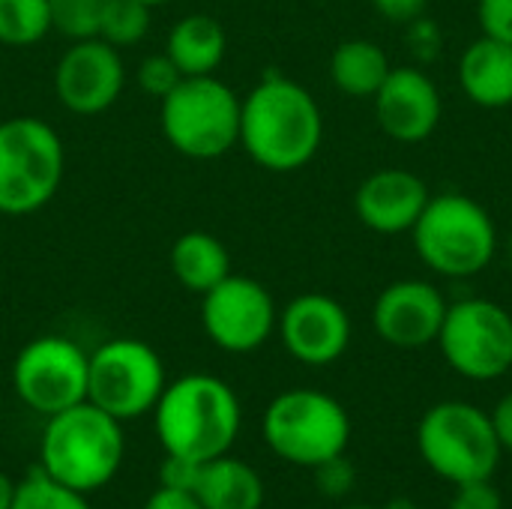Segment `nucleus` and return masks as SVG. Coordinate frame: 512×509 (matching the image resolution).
<instances>
[{
  "instance_id": "obj_1",
  "label": "nucleus",
  "mask_w": 512,
  "mask_h": 509,
  "mask_svg": "<svg viewBox=\"0 0 512 509\" xmlns=\"http://www.w3.org/2000/svg\"><path fill=\"white\" fill-rule=\"evenodd\" d=\"M321 141L324 117L303 84L270 72L240 99V147L255 165L276 174L300 171Z\"/></svg>"
},
{
  "instance_id": "obj_2",
  "label": "nucleus",
  "mask_w": 512,
  "mask_h": 509,
  "mask_svg": "<svg viewBox=\"0 0 512 509\" xmlns=\"http://www.w3.org/2000/svg\"><path fill=\"white\" fill-rule=\"evenodd\" d=\"M243 423L237 393L216 375L192 372L165 384L156 408L153 429L168 456L210 462L231 453Z\"/></svg>"
},
{
  "instance_id": "obj_3",
  "label": "nucleus",
  "mask_w": 512,
  "mask_h": 509,
  "mask_svg": "<svg viewBox=\"0 0 512 509\" xmlns=\"http://www.w3.org/2000/svg\"><path fill=\"white\" fill-rule=\"evenodd\" d=\"M123 456V423L93 402H78L45 417L39 438V468L57 483L90 495L117 477Z\"/></svg>"
},
{
  "instance_id": "obj_4",
  "label": "nucleus",
  "mask_w": 512,
  "mask_h": 509,
  "mask_svg": "<svg viewBox=\"0 0 512 509\" xmlns=\"http://www.w3.org/2000/svg\"><path fill=\"white\" fill-rule=\"evenodd\" d=\"M411 237L420 261L447 279L483 273L498 252V228L489 210L462 192L432 195Z\"/></svg>"
},
{
  "instance_id": "obj_5",
  "label": "nucleus",
  "mask_w": 512,
  "mask_h": 509,
  "mask_svg": "<svg viewBox=\"0 0 512 509\" xmlns=\"http://www.w3.org/2000/svg\"><path fill=\"white\" fill-rule=\"evenodd\" d=\"M417 450L429 471L453 486L492 480L504 456L492 414L459 399L438 402L423 414Z\"/></svg>"
},
{
  "instance_id": "obj_6",
  "label": "nucleus",
  "mask_w": 512,
  "mask_h": 509,
  "mask_svg": "<svg viewBox=\"0 0 512 509\" xmlns=\"http://www.w3.org/2000/svg\"><path fill=\"white\" fill-rule=\"evenodd\" d=\"M165 141L186 159H219L240 144V96L216 75H186L162 102Z\"/></svg>"
},
{
  "instance_id": "obj_7",
  "label": "nucleus",
  "mask_w": 512,
  "mask_h": 509,
  "mask_svg": "<svg viewBox=\"0 0 512 509\" xmlns=\"http://www.w3.org/2000/svg\"><path fill=\"white\" fill-rule=\"evenodd\" d=\"M261 432L279 459L300 468H318L348 450L351 417L330 393L297 387L279 393L267 405Z\"/></svg>"
},
{
  "instance_id": "obj_8",
  "label": "nucleus",
  "mask_w": 512,
  "mask_h": 509,
  "mask_svg": "<svg viewBox=\"0 0 512 509\" xmlns=\"http://www.w3.org/2000/svg\"><path fill=\"white\" fill-rule=\"evenodd\" d=\"M66 150L60 135L39 117L0 123V213L27 216L42 210L60 189Z\"/></svg>"
},
{
  "instance_id": "obj_9",
  "label": "nucleus",
  "mask_w": 512,
  "mask_h": 509,
  "mask_svg": "<svg viewBox=\"0 0 512 509\" xmlns=\"http://www.w3.org/2000/svg\"><path fill=\"white\" fill-rule=\"evenodd\" d=\"M165 384L162 357L141 339H111L90 354L87 402L120 423L153 414Z\"/></svg>"
},
{
  "instance_id": "obj_10",
  "label": "nucleus",
  "mask_w": 512,
  "mask_h": 509,
  "mask_svg": "<svg viewBox=\"0 0 512 509\" xmlns=\"http://www.w3.org/2000/svg\"><path fill=\"white\" fill-rule=\"evenodd\" d=\"M438 348L468 381H495L512 369V315L495 300L468 297L447 309Z\"/></svg>"
},
{
  "instance_id": "obj_11",
  "label": "nucleus",
  "mask_w": 512,
  "mask_h": 509,
  "mask_svg": "<svg viewBox=\"0 0 512 509\" xmlns=\"http://www.w3.org/2000/svg\"><path fill=\"white\" fill-rule=\"evenodd\" d=\"M90 354L66 336L27 342L12 363V390L36 414L51 417L87 402Z\"/></svg>"
},
{
  "instance_id": "obj_12",
  "label": "nucleus",
  "mask_w": 512,
  "mask_h": 509,
  "mask_svg": "<svg viewBox=\"0 0 512 509\" xmlns=\"http://www.w3.org/2000/svg\"><path fill=\"white\" fill-rule=\"evenodd\" d=\"M279 312L270 291L252 276L228 273L201 294V327L207 339L228 354L258 351L276 330Z\"/></svg>"
},
{
  "instance_id": "obj_13",
  "label": "nucleus",
  "mask_w": 512,
  "mask_h": 509,
  "mask_svg": "<svg viewBox=\"0 0 512 509\" xmlns=\"http://www.w3.org/2000/svg\"><path fill=\"white\" fill-rule=\"evenodd\" d=\"M126 87L120 48L99 36L75 39L54 66V93L72 114L93 117L108 111Z\"/></svg>"
},
{
  "instance_id": "obj_14",
  "label": "nucleus",
  "mask_w": 512,
  "mask_h": 509,
  "mask_svg": "<svg viewBox=\"0 0 512 509\" xmlns=\"http://www.w3.org/2000/svg\"><path fill=\"white\" fill-rule=\"evenodd\" d=\"M285 351L303 366H330L351 345V315L348 309L318 291L294 297L276 324Z\"/></svg>"
},
{
  "instance_id": "obj_15",
  "label": "nucleus",
  "mask_w": 512,
  "mask_h": 509,
  "mask_svg": "<svg viewBox=\"0 0 512 509\" xmlns=\"http://www.w3.org/2000/svg\"><path fill=\"white\" fill-rule=\"evenodd\" d=\"M447 309L450 303L432 282L399 279L378 294L372 309V324L387 345L414 351L438 342Z\"/></svg>"
},
{
  "instance_id": "obj_16",
  "label": "nucleus",
  "mask_w": 512,
  "mask_h": 509,
  "mask_svg": "<svg viewBox=\"0 0 512 509\" xmlns=\"http://www.w3.org/2000/svg\"><path fill=\"white\" fill-rule=\"evenodd\" d=\"M375 99V117L393 141L420 144L426 141L444 114L435 81L417 66H393Z\"/></svg>"
},
{
  "instance_id": "obj_17",
  "label": "nucleus",
  "mask_w": 512,
  "mask_h": 509,
  "mask_svg": "<svg viewBox=\"0 0 512 509\" xmlns=\"http://www.w3.org/2000/svg\"><path fill=\"white\" fill-rule=\"evenodd\" d=\"M432 192L426 180L408 168L372 171L354 195L357 219L375 234H405L417 225Z\"/></svg>"
},
{
  "instance_id": "obj_18",
  "label": "nucleus",
  "mask_w": 512,
  "mask_h": 509,
  "mask_svg": "<svg viewBox=\"0 0 512 509\" xmlns=\"http://www.w3.org/2000/svg\"><path fill=\"white\" fill-rule=\"evenodd\" d=\"M459 87L480 108H507L512 105V45L480 36L459 57Z\"/></svg>"
},
{
  "instance_id": "obj_19",
  "label": "nucleus",
  "mask_w": 512,
  "mask_h": 509,
  "mask_svg": "<svg viewBox=\"0 0 512 509\" xmlns=\"http://www.w3.org/2000/svg\"><path fill=\"white\" fill-rule=\"evenodd\" d=\"M225 51V27L204 12L183 15L165 39V54L177 63L183 75H216L225 60Z\"/></svg>"
},
{
  "instance_id": "obj_20",
  "label": "nucleus",
  "mask_w": 512,
  "mask_h": 509,
  "mask_svg": "<svg viewBox=\"0 0 512 509\" xmlns=\"http://www.w3.org/2000/svg\"><path fill=\"white\" fill-rule=\"evenodd\" d=\"M195 495L204 509H261L264 480L249 462L225 453L201 465Z\"/></svg>"
},
{
  "instance_id": "obj_21",
  "label": "nucleus",
  "mask_w": 512,
  "mask_h": 509,
  "mask_svg": "<svg viewBox=\"0 0 512 509\" xmlns=\"http://www.w3.org/2000/svg\"><path fill=\"white\" fill-rule=\"evenodd\" d=\"M168 267L186 291L201 297L231 273V255L216 234L186 231L171 243Z\"/></svg>"
},
{
  "instance_id": "obj_22",
  "label": "nucleus",
  "mask_w": 512,
  "mask_h": 509,
  "mask_svg": "<svg viewBox=\"0 0 512 509\" xmlns=\"http://www.w3.org/2000/svg\"><path fill=\"white\" fill-rule=\"evenodd\" d=\"M387 51L372 39H348L339 42L330 57V78L345 96L372 99L390 75Z\"/></svg>"
},
{
  "instance_id": "obj_23",
  "label": "nucleus",
  "mask_w": 512,
  "mask_h": 509,
  "mask_svg": "<svg viewBox=\"0 0 512 509\" xmlns=\"http://www.w3.org/2000/svg\"><path fill=\"white\" fill-rule=\"evenodd\" d=\"M51 33L48 0H0V45L27 48Z\"/></svg>"
},
{
  "instance_id": "obj_24",
  "label": "nucleus",
  "mask_w": 512,
  "mask_h": 509,
  "mask_svg": "<svg viewBox=\"0 0 512 509\" xmlns=\"http://www.w3.org/2000/svg\"><path fill=\"white\" fill-rule=\"evenodd\" d=\"M9 509H93L84 492H75L42 468H33L21 483H15L12 507Z\"/></svg>"
},
{
  "instance_id": "obj_25",
  "label": "nucleus",
  "mask_w": 512,
  "mask_h": 509,
  "mask_svg": "<svg viewBox=\"0 0 512 509\" xmlns=\"http://www.w3.org/2000/svg\"><path fill=\"white\" fill-rule=\"evenodd\" d=\"M150 30V6L141 0H111L99 21V39L114 48L138 45Z\"/></svg>"
},
{
  "instance_id": "obj_26",
  "label": "nucleus",
  "mask_w": 512,
  "mask_h": 509,
  "mask_svg": "<svg viewBox=\"0 0 512 509\" xmlns=\"http://www.w3.org/2000/svg\"><path fill=\"white\" fill-rule=\"evenodd\" d=\"M108 3L111 0H48L51 30H57L72 42L99 36V21Z\"/></svg>"
},
{
  "instance_id": "obj_27",
  "label": "nucleus",
  "mask_w": 512,
  "mask_h": 509,
  "mask_svg": "<svg viewBox=\"0 0 512 509\" xmlns=\"http://www.w3.org/2000/svg\"><path fill=\"white\" fill-rule=\"evenodd\" d=\"M186 75L177 69V63L165 54V51H159V54H150V57H144L141 63H138V69H135V81H138V87L147 93V96H153V99H165L180 81H183Z\"/></svg>"
},
{
  "instance_id": "obj_28",
  "label": "nucleus",
  "mask_w": 512,
  "mask_h": 509,
  "mask_svg": "<svg viewBox=\"0 0 512 509\" xmlns=\"http://www.w3.org/2000/svg\"><path fill=\"white\" fill-rule=\"evenodd\" d=\"M312 474H315L318 492H321L324 498H333V501L345 498V495L354 489V483H357L354 465L345 459V453H342V456H333V459H327V462H321L318 468H312Z\"/></svg>"
},
{
  "instance_id": "obj_29",
  "label": "nucleus",
  "mask_w": 512,
  "mask_h": 509,
  "mask_svg": "<svg viewBox=\"0 0 512 509\" xmlns=\"http://www.w3.org/2000/svg\"><path fill=\"white\" fill-rule=\"evenodd\" d=\"M477 21L483 36L512 45V0H477Z\"/></svg>"
},
{
  "instance_id": "obj_30",
  "label": "nucleus",
  "mask_w": 512,
  "mask_h": 509,
  "mask_svg": "<svg viewBox=\"0 0 512 509\" xmlns=\"http://www.w3.org/2000/svg\"><path fill=\"white\" fill-rule=\"evenodd\" d=\"M201 465L204 462H195V459H186V456H168L165 453V462L159 465V486L195 492L198 477H201Z\"/></svg>"
},
{
  "instance_id": "obj_31",
  "label": "nucleus",
  "mask_w": 512,
  "mask_h": 509,
  "mask_svg": "<svg viewBox=\"0 0 512 509\" xmlns=\"http://www.w3.org/2000/svg\"><path fill=\"white\" fill-rule=\"evenodd\" d=\"M447 509H504V498L492 486V480H477L456 486V495Z\"/></svg>"
},
{
  "instance_id": "obj_32",
  "label": "nucleus",
  "mask_w": 512,
  "mask_h": 509,
  "mask_svg": "<svg viewBox=\"0 0 512 509\" xmlns=\"http://www.w3.org/2000/svg\"><path fill=\"white\" fill-rule=\"evenodd\" d=\"M144 509H204L195 492H183V489H171V486H159Z\"/></svg>"
},
{
  "instance_id": "obj_33",
  "label": "nucleus",
  "mask_w": 512,
  "mask_h": 509,
  "mask_svg": "<svg viewBox=\"0 0 512 509\" xmlns=\"http://www.w3.org/2000/svg\"><path fill=\"white\" fill-rule=\"evenodd\" d=\"M372 3L387 21H396V24L417 21L429 6V0H372Z\"/></svg>"
},
{
  "instance_id": "obj_34",
  "label": "nucleus",
  "mask_w": 512,
  "mask_h": 509,
  "mask_svg": "<svg viewBox=\"0 0 512 509\" xmlns=\"http://www.w3.org/2000/svg\"><path fill=\"white\" fill-rule=\"evenodd\" d=\"M492 426L498 432V441L504 447V453H512V390L495 405L492 411Z\"/></svg>"
},
{
  "instance_id": "obj_35",
  "label": "nucleus",
  "mask_w": 512,
  "mask_h": 509,
  "mask_svg": "<svg viewBox=\"0 0 512 509\" xmlns=\"http://www.w3.org/2000/svg\"><path fill=\"white\" fill-rule=\"evenodd\" d=\"M12 495H15V483L0 471V509L12 507Z\"/></svg>"
},
{
  "instance_id": "obj_36",
  "label": "nucleus",
  "mask_w": 512,
  "mask_h": 509,
  "mask_svg": "<svg viewBox=\"0 0 512 509\" xmlns=\"http://www.w3.org/2000/svg\"><path fill=\"white\" fill-rule=\"evenodd\" d=\"M384 509H420L411 498H393V501H387V507Z\"/></svg>"
},
{
  "instance_id": "obj_37",
  "label": "nucleus",
  "mask_w": 512,
  "mask_h": 509,
  "mask_svg": "<svg viewBox=\"0 0 512 509\" xmlns=\"http://www.w3.org/2000/svg\"><path fill=\"white\" fill-rule=\"evenodd\" d=\"M339 509H378V507H369V504H345V507Z\"/></svg>"
},
{
  "instance_id": "obj_38",
  "label": "nucleus",
  "mask_w": 512,
  "mask_h": 509,
  "mask_svg": "<svg viewBox=\"0 0 512 509\" xmlns=\"http://www.w3.org/2000/svg\"><path fill=\"white\" fill-rule=\"evenodd\" d=\"M141 3H147V6L153 9V6H159V3H168V0H141Z\"/></svg>"
},
{
  "instance_id": "obj_39",
  "label": "nucleus",
  "mask_w": 512,
  "mask_h": 509,
  "mask_svg": "<svg viewBox=\"0 0 512 509\" xmlns=\"http://www.w3.org/2000/svg\"><path fill=\"white\" fill-rule=\"evenodd\" d=\"M0 84H3V72H0Z\"/></svg>"
}]
</instances>
